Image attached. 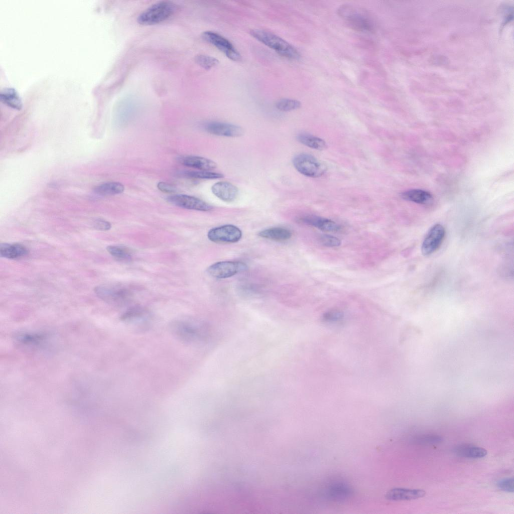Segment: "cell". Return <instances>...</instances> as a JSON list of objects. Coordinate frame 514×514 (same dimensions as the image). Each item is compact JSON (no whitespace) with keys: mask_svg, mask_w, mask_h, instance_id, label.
Segmentation results:
<instances>
[{"mask_svg":"<svg viewBox=\"0 0 514 514\" xmlns=\"http://www.w3.org/2000/svg\"><path fill=\"white\" fill-rule=\"evenodd\" d=\"M169 328L176 338L185 343H198L207 336L204 324L191 319L175 320L170 323Z\"/></svg>","mask_w":514,"mask_h":514,"instance_id":"cell-1","label":"cell"},{"mask_svg":"<svg viewBox=\"0 0 514 514\" xmlns=\"http://www.w3.org/2000/svg\"><path fill=\"white\" fill-rule=\"evenodd\" d=\"M250 33L259 41L283 57L292 60L300 58V53L296 48L280 37L261 29L252 30Z\"/></svg>","mask_w":514,"mask_h":514,"instance_id":"cell-2","label":"cell"},{"mask_svg":"<svg viewBox=\"0 0 514 514\" xmlns=\"http://www.w3.org/2000/svg\"><path fill=\"white\" fill-rule=\"evenodd\" d=\"M338 13L352 29L364 32H371L374 30L372 20L360 8L351 5H343L338 9Z\"/></svg>","mask_w":514,"mask_h":514,"instance_id":"cell-3","label":"cell"},{"mask_svg":"<svg viewBox=\"0 0 514 514\" xmlns=\"http://www.w3.org/2000/svg\"><path fill=\"white\" fill-rule=\"evenodd\" d=\"M175 10L174 4L169 1L157 2L144 11L138 17V22L143 25L161 23L171 17Z\"/></svg>","mask_w":514,"mask_h":514,"instance_id":"cell-4","label":"cell"},{"mask_svg":"<svg viewBox=\"0 0 514 514\" xmlns=\"http://www.w3.org/2000/svg\"><path fill=\"white\" fill-rule=\"evenodd\" d=\"M293 164L300 173L311 178L321 177L327 170V167L323 162L307 153H300L295 156Z\"/></svg>","mask_w":514,"mask_h":514,"instance_id":"cell-5","label":"cell"},{"mask_svg":"<svg viewBox=\"0 0 514 514\" xmlns=\"http://www.w3.org/2000/svg\"><path fill=\"white\" fill-rule=\"evenodd\" d=\"M94 291L99 298L113 305L124 304L131 296V293L128 289L120 285H99L95 287Z\"/></svg>","mask_w":514,"mask_h":514,"instance_id":"cell-6","label":"cell"},{"mask_svg":"<svg viewBox=\"0 0 514 514\" xmlns=\"http://www.w3.org/2000/svg\"><path fill=\"white\" fill-rule=\"evenodd\" d=\"M248 269L246 264L239 261H222L215 263L208 267V273L217 279L231 277Z\"/></svg>","mask_w":514,"mask_h":514,"instance_id":"cell-7","label":"cell"},{"mask_svg":"<svg viewBox=\"0 0 514 514\" xmlns=\"http://www.w3.org/2000/svg\"><path fill=\"white\" fill-rule=\"evenodd\" d=\"M203 39L211 44L225 56L232 61H238L241 56L232 44L227 39L219 34L210 31H205L202 34Z\"/></svg>","mask_w":514,"mask_h":514,"instance_id":"cell-8","label":"cell"},{"mask_svg":"<svg viewBox=\"0 0 514 514\" xmlns=\"http://www.w3.org/2000/svg\"><path fill=\"white\" fill-rule=\"evenodd\" d=\"M445 235L443 226L437 223L433 225L427 232L421 246L422 253L429 256L436 251L441 245Z\"/></svg>","mask_w":514,"mask_h":514,"instance_id":"cell-9","label":"cell"},{"mask_svg":"<svg viewBox=\"0 0 514 514\" xmlns=\"http://www.w3.org/2000/svg\"><path fill=\"white\" fill-rule=\"evenodd\" d=\"M208 239L214 242L234 243L242 236L241 230L232 224H226L211 229L207 233Z\"/></svg>","mask_w":514,"mask_h":514,"instance_id":"cell-10","label":"cell"},{"mask_svg":"<svg viewBox=\"0 0 514 514\" xmlns=\"http://www.w3.org/2000/svg\"><path fill=\"white\" fill-rule=\"evenodd\" d=\"M167 200L175 206L187 209L208 211L212 209V206L205 201L188 195H170L167 198Z\"/></svg>","mask_w":514,"mask_h":514,"instance_id":"cell-11","label":"cell"},{"mask_svg":"<svg viewBox=\"0 0 514 514\" xmlns=\"http://www.w3.org/2000/svg\"><path fill=\"white\" fill-rule=\"evenodd\" d=\"M208 133L217 136L237 138L244 134V130L240 126L220 121H211L204 125Z\"/></svg>","mask_w":514,"mask_h":514,"instance_id":"cell-12","label":"cell"},{"mask_svg":"<svg viewBox=\"0 0 514 514\" xmlns=\"http://www.w3.org/2000/svg\"><path fill=\"white\" fill-rule=\"evenodd\" d=\"M299 221L325 232H338L341 229V226L334 221L315 215L303 216L299 218Z\"/></svg>","mask_w":514,"mask_h":514,"instance_id":"cell-13","label":"cell"},{"mask_svg":"<svg viewBox=\"0 0 514 514\" xmlns=\"http://www.w3.org/2000/svg\"><path fill=\"white\" fill-rule=\"evenodd\" d=\"M211 191L216 197L226 202L234 201L239 192L236 186L226 181L215 183L212 186Z\"/></svg>","mask_w":514,"mask_h":514,"instance_id":"cell-14","label":"cell"},{"mask_svg":"<svg viewBox=\"0 0 514 514\" xmlns=\"http://www.w3.org/2000/svg\"><path fill=\"white\" fill-rule=\"evenodd\" d=\"M425 494L423 489L394 488L387 492L385 497L390 500H409L423 497Z\"/></svg>","mask_w":514,"mask_h":514,"instance_id":"cell-15","label":"cell"},{"mask_svg":"<svg viewBox=\"0 0 514 514\" xmlns=\"http://www.w3.org/2000/svg\"><path fill=\"white\" fill-rule=\"evenodd\" d=\"M179 161L184 166L200 171H211L217 167V164L215 162L200 156H183L179 158Z\"/></svg>","mask_w":514,"mask_h":514,"instance_id":"cell-16","label":"cell"},{"mask_svg":"<svg viewBox=\"0 0 514 514\" xmlns=\"http://www.w3.org/2000/svg\"><path fill=\"white\" fill-rule=\"evenodd\" d=\"M28 253V249L21 244L3 243L0 245V255L3 258L15 259L26 256Z\"/></svg>","mask_w":514,"mask_h":514,"instance_id":"cell-17","label":"cell"},{"mask_svg":"<svg viewBox=\"0 0 514 514\" xmlns=\"http://www.w3.org/2000/svg\"><path fill=\"white\" fill-rule=\"evenodd\" d=\"M148 313L144 308L139 306L131 307L121 316L122 321L131 324H139L146 321Z\"/></svg>","mask_w":514,"mask_h":514,"instance_id":"cell-18","label":"cell"},{"mask_svg":"<svg viewBox=\"0 0 514 514\" xmlns=\"http://www.w3.org/2000/svg\"><path fill=\"white\" fill-rule=\"evenodd\" d=\"M258 235L268 239L283 241L289 239L292 234L290 230L288 228L275 227L263 230L259 232Z\"/></svg>","mask_w":514,"mask_h":514,"instance_id":"cell-19","label":"cell"},{"mask_svg":"<svg viewBox=\"0 0 514 514\" xmlns=\"http://www.w3.org/2000/svg\"><path fill=\"white\" fill-rule=\"evenodd\" d=\"M0 100L7 106L16 109L20 110L23 106L19 94L12 87H7L1 90Z\"/></svg>","mask_w":514,"mask_h":514,"instance_id":"cell-20","label":"cell"},{"mask_svg":"<svg viewBox=\"0 0 514 514\" xmlns=\"http://www.w3.org/2000/svg\"><path fill=\"white\" fill-rule=\"evenodd\" d=\"M454 452L459 456L469 458H482L487 453L486 450L482 447L467 444L457 446Z\"/></svg>","mask_w":514,"mask_h":514,"instance_id":"cell-21","label":"cell"},{"mask_svg":"<svg viewBox=\"0 0 514 514\" xmlns=\"http://www.w3.org/2000/svg\"><path fill=\"white\" fill-rule=\"evenodd\" d=\"M401 196L404 200L418 204H426L432 199L431 194L421 189H410L403 192Z\"/></svg>","mask_w":514,"mask_h":514,"instance_id":"cell-22","label":"cell"},{"mask_svg":"<svg viewBox=\"0 0 514 514\" xmlns=\"http://www.w3.org/2000/svg\"><path fill=\"white\" fill-rule=\"evenodd\" d=\"M297 138L302 144L315 150L321 151L327 148V144L323 139L310 134L301 133Z\"/></svg>","mask_w":514,"mask_h":514,"instance_id":"cell-23","label":"cell"},{"mask_svg":"<svg viewBox=\"0 0 514 514\" xmlns=\"http://www.w3.org/2000/svg\"><path fill=\"white\" fill-rule=\"evenodd\" d=\"M94 190L95 193L100 195H113L122 193L124 186L119 182H109L96 186Z\"/></svg>","mask_w":514,"mask_h":514,"instance_id":"cell-24","label":"cell"},{"mask_svg":"<svg viewBox=\"0 0 514 514\" xmlns=\"http://www.w3.org/2000/svg\"><path fill=\"white\" fill-rule=\"evenodd\" d=\"M107 251L112 256L122 261H128L131 260L132 254L128 249L121 245H109L106 247Z\"/></svg>","mask_w":514,"mask_h":514,"instance_id":"cell-25","label":"cell"},{"mask_svg":"<svg viewBox=\"0 0 514 514\" xmlns=\"http://www.w3.org/2000/svg\"><path fill=\"white\" fill-rule=\"evenodd\" d=\"M45 339L43 334L35 333H23L17 336V340L26 345H37Z\"/></svg>","mask_w":514,"mask_h":514,"instance_id":"cell-26","label":"cell"},{"mask_svg":"<svg viewBox=\"0 0 514 514\" xmlns=\"http://www.w3.org/2000/svg\"><path fill=\"white\" fill-rule=\"evenodd\" d=\"M184 175L193 178L203 179H215L222 178V174L210 171H189L184 172Z\"/></svg>","mask_w":514,"mask_h":514,"instance_id":"cell-27","label":"cell"},{"mask_svg":"<svg viewBox=\"0 0 514 514\" xmlns=\"http://www.w3.org/2000/svg\"><path fill=\"white\" fill-rule=\"evenodd\" d=\"M276 107L281 111H290L298 109L301 105V102L295 99L283 98L276 103Z\"/></svg>","mask_w":514,"mask_h":514,"instance_id":"cell-28","label":"cell"},{"mask_svg":"<svg viewBox=\"0 0 514 514\" xmlns=\"http://www.w3.org/2000/svg\"><path fill=\"white\" fill-rule=\"evenodd\" d=\"M196 62L203 68L208 70L218 64V60L210 56L199 55L195 58Z\"/></svg>","mask_w":514,"mask_h":514,"instance_id":"cell-29","label":"cell"},{"mask_svg":"<svg viewBox=\"0 0 514 514\" xmlns=\"http://www.w3.org/2000/svg\"><path fill=\"white\" fill-rule=\"evenodd\" d=\"M320 243L327 247H336L341 244V240L336 237L330 234H323L319 236Z\"/></svg>","mask_w":514,"mask_h":514,"instance_id":"cell-30","label":"cell"},{"mask_svg":"<svg viewBox=\"0 0 514 514\" xmlns=\"http://www.w3.org/2000/svg\"><path fill=\"white\" fill-rule=\"evenodd\" d=\"M498 487L502 490L513 492V478H508L499 481L497 483Z\"/></svg>","mask_w":514,"mask_h":514,"instance_id":"cell-31","label":"cell"},{"mask_svg":"<svg viewBox=\"0 0 514 514\" xmlns=\"http://www.w3.org/2000/svg\"><path fill=\"white\" fill-rule=\"evenodd\" d=\"M442 439L437 435H423L418 438L417 441L421 443H437L441 441Z\"/></svg>","mask_w":514,"mask_h":514,"instance_id":"cell-32","label":"cell"},{"mask_svg":"<svg viewBox=\"0 0 514 514\" xmlns=\"http://www.w3.org/2000/svg\"><path fill=\"white\" fill-rule=\"evenodd\" d=\"M157 187L161 191L167 193H175L177 190L175 186L164 182H159L157 184Z\"/></svg>","mask_w":514,"mask_h":514,"instance_id":"cell-33","label":"cell"},{"mask_svg":"<svg viewBox=\"0 0 514 514\" xmlns=\"http://www.w3.org/2000/svg\"><path fill=\"white\" fill-rule=\"evenodd\" d=\"M93 226L96 229L106 231L110 229L111 224L106 220L98 219L94 221Z\"/></svg>","mask_w":514,"mask_h":514,"instance_id":"cell-34","label":"cell"}]
</instances>
